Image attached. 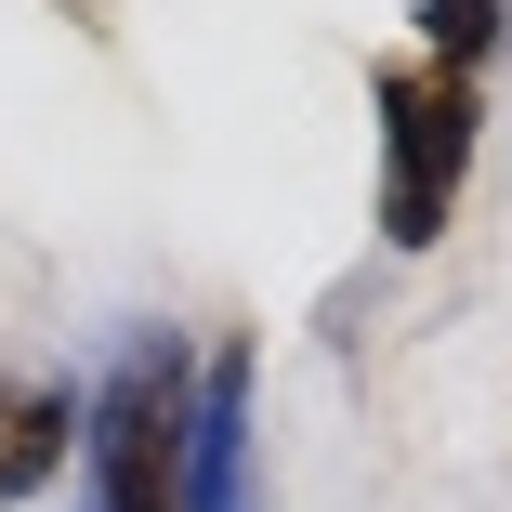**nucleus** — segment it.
I'll list each match as a JSON object with an SVG mask.
<instances>
[{
  "mask_svg": "<svg viewBox=\"0 0 512 512\" xmlns=\"http://www.w3.org/2000/svg\"><path fill=\"white\" fill-rule=\"evenodd\" d=\"M184 421H197V342L132 329L79 381V512H184Z\"/></svg>",
  "mask_w": 512,
  "mask_h": 512,
  "instance_id": "nucleus-1",
  "label": "nucleus"
},
{
  "mask_svg": "<svg viewBox=\"0 0 512 512\" xmlns=\"http://www.w3.org/2000/svg\"><path fill=\"white\" fill-rule=\"evenodd\" d=\"M368 145H381V250L421 263L460 224V184L486 158V79H460L434 53H381L368 66Z\"/></svg>",
  "mask_w": 512,
  "mask_h": 512,
  "instance_id": "nucleus-2",
  "label": "nucleus"
},
{
  "mask_svg": "<svg viewBox=\"0 0 512 512\" xmlns=\"http://www.w3.org/2000/svg\"><path fill=\"white\" fill-rule=\"evenodd\" d=\"M250 342L197 355V421H184V512H263V434H250Z\"/></svg>",
  "mask_w": 512,
  "mask_h": 512,
  "instance_id": "nucleus-3",
  "label": "nucleus"
},
{
  "mask_svg": "<svg viewBox=\"0 0 512 512\" xmlns=\"http://www.w3.org/2000/svg\"><path fill=\"white\" fill-rule=\"evenodd\" d=\"M66 460H79V381H27V368H0V512L40 499Z\"/></svg>",
  "mask_w": 512,
  "mask_h": 512,
  "instance_id": "nucleus-4",
  "label": "nucleus"
},
{
  "mask_svg": "<svg viewBox=\"0 0 512 512\" xmlns=\"http://www.w3.org/2000/svg\"><path fill=\"white\" fill-rule=\"evenodd\" d=\"M407 53H434V66H460V79L512 66V0H421V40H407Z\"/></svg>",
  "mask_w": 512,
  "mask_h": 512,
  "instance_id": "nucleus-5",
  "label": "nucleus"
}]
</instances>
